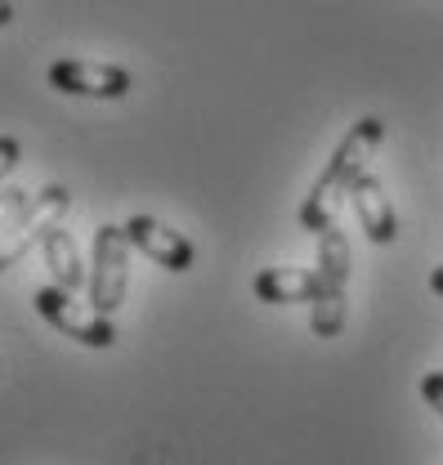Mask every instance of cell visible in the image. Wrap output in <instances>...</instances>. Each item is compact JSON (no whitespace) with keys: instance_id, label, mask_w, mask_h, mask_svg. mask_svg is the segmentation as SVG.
<instances>
[{"instance_id":"cell-12","label":"cell","mask_w":443,"mask_h":465,"mask_svg":"<svg viewBox=\"0 0 443 465\" xmlns=\"http://www.w3.org/2000/svg\"><path fill=\"white\" fill-rule=\"evenodd\" d=\"M421 399L443 416V371H426V376H421Z\"/></svg>"},{"instance_id":"cell-5","label":"cell","mask_w":443,"mask_h":465,"mask_svg":"<svg viewBox=\"0 0 443 465\" xmlns=\"http://www.w3.org/2000/svg\"><path fill=\"white\" fill-rule=\"evenodd\" d=\"M32 304H36V313H41L50 327H58L63 336H72V341H81V345H90V349H112L116 345V327H112L108 313H99L95 304L81 309V304L72 300V291H63L58 282L55 287L36 291Z\"/></svg>"},{"instance_id":"cell-11","label":"cell","mask_w":443,"mask_h":465,"mask_svg":"<svg viewBox=\"0 0 443 465\" xmlns=\"http://www.w3.org/2000/svg\"><path fill=\"white\" fill-rule=\"evenodd\" d=\"M27 202H32V193H23V188H5V193H0V229H5Z\"/></svg>"},{"instance_id":"cell-2","label":"cell","mask_w":443,"mask_h":465,"mask_svg":"<svg viewBox=\"0 0 443 465\" xmlns=\"http://www.w3.org/2000/svg\"><path fill=\"white\" fill-rule=\"evenodd\" d=\"M349 242L345 232L327 224L318 232V295H314V313H309V327L314 336L336 341L345 331V309H349Z\"/></svg>"},{"instance_id":"cell-13","label":"cell","mask_w":443,"mask_h":465,"mask_svg":"<svg viewBox=\"0 0 443 465\" xmlns=\"http://www.w3.org/2000/svg\"><path fill=\"white\" fill-rule=\"evenodd\" d=\"M18 157H23V148H18V139L14 134H0V179L18 166Z\"/></svg>"},{"instance_id":"cell-14","label":"cell","mask_w":443,"mask_h":465,"mask_svg":"<svg viewBox=\"0 0 443 465\" xmlns=\"http://www.w3.org/2000/svg\"><path fill=\"white\" fill-rule=\"evenodd\" d=\"M14 23V5L9 0H0V27H9Z\"/></svg>"},{"instance_id":"cell-7","label":"cell","mask_w":443,"mask_h":465,"mask_svg":"<svg viewBox=\"0 0 443 465\" xmlns=\"http://www.w3.org/2000/svg\"><path fill=\"white\" fill-rule=\"evenodd\" d=\"M126 232H130V246H135V251H144L153 264H162L170 273H188L193 260H197L193 242H188L184 232L166 229V224L153 220V215H135V220L126 224Z\"/></svg>"},{"instance_id":"cell-15","label":"cell","mask_w":443,"mask_h":465,"mask_svg":"<svg viewBox=\"0 0 443 465\" xmlns=\"http://www.w3.org/2000/svg\"><path fill=\"white\" fill-rule=\"evenodd\" d=\"M430 291H435V295H443V264L430 273Z\"/></svg>"},{"instance_id":"cell-3","label":"cell","mask_w":443,"mask_h":465,"mask_svg":"<svg viewBox=\"0 0 443 465\" xmlns=\"http://www.w3.org/2000/svg\"><path fill=\"white\" fill-rule=\"evenodd\" d=\"M67 206H72V193H67L63 183L41 188V193H36L18 215L0 229V273H5V269H14V264H18L36 242H45V232L67 215Z\"/></svg>"},{"instance_id":"cell-6","label":"cell","mask_w":443,"mask_h":465,"mask_svg":"<svg viewBox=\"0 0 443 465\" xmlns=\"http://www.w3.org/2000/svg\"><path fill=\"white\" fill-rule=\"evenodd\" d=\"M50 85L58 94L76 99H126L130 94V72L112 63H90V58H58L50 63Z\"/></svg>"},{"instance_id":"cell-8","label":"cell","mask_w":443,"mask_h":465,"mask_svg":"<svg viewBox=\"0 0 443 465\" xmlns=\"http://www.w3.org/2000/svg\"><path fill=\"white\" fill-rule=\"evenodd\" d=\"M349 202H354V211H358V224L367 232V242L389 246V242L398 237V215H394V206H389V197L377 174H363Z\"/></svg>"},{"instance_id":"cell-9","label":"cell","mask_w":443,"mask_h":465,"mask_svg":"<svg viewBox=\"0 0 443 465\" xmlns=\"http://www.w3.org/2000/svg\"><path fill=\"white\" fill-rule=\"evenodd\" d=\"M256 295L265 304H314L318 295V269H260L256 273Z\"/></svg>"},{"instance_id":"cell-1","label":"cell","mask_w":443,"mask_h":465,"mask_svg":"<svg viewBox=\"0 0 443 465\" xmlns=\"http://www.w3.org/2000/svg\"><path fill=\"white\" fill-rule=\"evenodd\" d=\"M381 139H386V121H381V116H358V121L349 125V134L336 143L332 162L323 166L318 183L309 188V197H305V206H300V229L323 232L327 224H336L340 202L354 197V188H358V179L367 174V162H372V153L381 148Z\"/></svg>"},{"instance_id":"cell-10","label":"cell","mask_w":443,"mask_h":465,"mask_svg":"<svg viewBox=\"0 0 443 465\" xmlns=\"http://www.w3.org/2000/svg\"><path fill=\"white\" fill-rule=\"evenodd\" d=\"M41 251H45V269L55 273V282L63 291H76L81 282H90V269L81 264V251H76V242H72V232L55 229L45 232V242H41Z\"/></svg>"},{"instance_id":"cell-4","label":"cell","mask_w":443,"mask_h":465,"mask_svg":"<svg viewBox=\"0 0 443 465\" xmlns=\"http://www.w3.org/2000/svg\"><path fill=\"white\" fill-rule=\"evenodd\" d=\"M130 232L116 229V224H104L95 232V260H90V304L99 313H116L121 300H126V287H130Z\"/></svg>"}]
</instances>
